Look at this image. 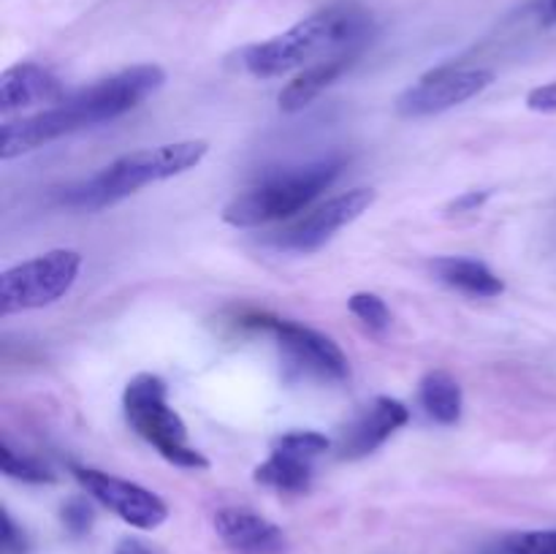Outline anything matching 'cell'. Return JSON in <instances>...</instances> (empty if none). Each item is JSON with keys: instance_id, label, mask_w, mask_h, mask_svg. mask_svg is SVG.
Wrapping results in <instances>:
<instances>
[{"instance_id": "30bf717a", "label": "cell", "mask_w": 556, "mask_h": 554, "mask_svg": "<svg viewBox=\"0 0 556 554\" xmlns=\"http://www.w3.org/2000/svg\"><path fill=\"white\" fill-rule=\"evenodd\" d=\"M255 326H264L266 331L275 335L288 367L296 369L299 375L334 380V383L351 375V362H348L345 351L331 337L286 318H258Z\"/></svg>"}, {"instance_id": "7a4b0ae2", "label": "cell", "mask_w": 556, "mask_h": 554, "mask_svg": "<svg viewBox=\"0 0 556 554\" xmlns=\"http://www.w3.org/2000/svg\"><path fill=\"white\" fill-rule=\"evenodd\" d=\"M369 30V16L356 5H329L304 16L293 27L269 41L253 43L242 52V65L255 79H275L293 74L329 54L362 49Z\"/></svg>"}, {"instance_id": "cb8c5ba5", "label": "cell", "mask_w": 556, "mask_h": 554, "mask_svg": "<svg viewBox=\"0 0 556 554\" xmlns=\"http://www.w3.org/2000/svg\"><path fill=\"white\" fill-rule=\"evenodd\" d=\"M527 106H530L532 112L556 114V79L527 92Z\"/></svg>"}, {"instance_id": "5bb4252c", "label": "cell", "mask_w": 556, "mask_h": 554, "mask_svg": "<svg viewBox=\"0 0 556 554\" xmlns=\"http://www.w3.org/2000/svg\"><path fill=\"white\" fill-rule=\"evenodd\" d=\"M68 92L63 90L58 76L38 63L11 65L0 76V112L9 114L27 106H54Z\"/></svg>"}, {"instance_id": "277c9868", "label": "cell", "mask_w": 556, "mask_h": 554, "mask_svg": "<svg viewBox=\"0 0 556 554\" xmlns=\"http://www.w3.org/2000/svg\"><path fill=\"white\" fill-rule=\"evenodd\" d=\"M342 172H345V158H320L271 174L264 182L228 201L223 221L233 228H258L302 215L340 179Z\"/></svg>"}, {"instance_id": "d4e9b609", "label": "cell", "mask_w": 556, "mask_h": 554, "mask_svg": "<svg viewBox=\"0 0 556 554\" xmlns=\"http://www.w3.org/2000/svg\"><path fill=\"white\" fill-rule=\"evenodd\" d=\"M527 14L541 27H556V0H532L527 5Z\"/></svg>"}, {"instance_id": "7402d4cb", "label": "cell", "mask_w": 556, "mask_h": 554, "mask_svg": "<svg viewBox=\"0 0 556 554\" xmlns=\"http://www.w3.org/2000/svg\"><path fill=\"white\" fill-rule=\"evenodd\" d=\"M489 199H492V190H465L448 204V215H470V212L483 210Z\"/></svg>"}, {"instance_id": "8fae6325", "label": "cell", "mask_w": 556, "mask_h": 554, "mask_svg": "<svg viewBox=\"0 0 556 554\" xmlns=\"http://www.w3.org/2000/svg\"><path fill=\"white\" fill-rule=\"evenodd\" d=\"M74 478L81 483L92 500L112 511L114 516L136 530H155L168 519L166 500L157 498L141 483L128 481V478L112 476V473L96 470V467H74Z\"/></svg>"}, {"instance_id": "5b68a950", "label": "cell", "mask_w": 556, "mask_h": 554, "mask_svg": "<svg viewBox=\"0 0 556 554\" xmlns=\"http://www.w3.org/2000/svg\"><path fill=\"white\" fill-rule=\"evenodd\" d=\"M123 413L141 440L182 470H206L210 459L188 443L182 416L168 405V389L157 375L141 373L123 391Z\"/></svg>"}, {"instance_id": "3957f363", "label": "cell", "mask_w": 556, "mask_h": 554, "mask_svg": "<svg viewBox=\"0 0 556 554\" xmlns=\"http://www.w3.org/2000/svg\"><path fill=\"white\" fill-rule=\"evenodd\" d=\"M206 152H210V144L204 139L134 150L103 166L92 177L63 188L60 204L74 206V210H106V206L139 193L147 185L166 182V179L193 172L195 166H201Z\"/></svg>"}, {"instance_id": "d6986e66", "label": "cell", "mask_w": 556, "mask_h": 554, "mask_svg": "<svg viewBox=\"0 0 556 554\" xmlns=\"http://www.w3.org/2000/svg\"><path fill=\"white\" fill-rule=\"evenodd\" d=\"M0 467H3V476L14 478L22 483H54V473L47 465H41L33 456L20 454V451L11 449L9 443H3L0 449Z\"/></svg>"}, {"instance_id": "9a60e30c", "label": "cell", "mask_w": 556, "mask_h": 554, "mask_svg": "<svg viewBox=\"0 0 556 554\" xmlns=\"http://www.w3.org/2000/svg\"><path fill=\"white\" fill-rule=\"evenodd\" d=\"M358 58V49H348V52H337L329 54V58L318 60V63L307 65V68L299 71L291 81L280 90V109L282 112L293 114V112H302L307 109L315 98L320 96L324 90H329Z\"/></svg>"}, {"instance_id": "603a6c76", "label": "cell", "mask_w": 556, "mask_h": 554, "mask_svg": "<svg viewBox=\"0 0 556 554\" xmlns=\"http://www.w3.org/2000/svg\"><path fill=\"white\" fill-rule=\"evenodd\" d=\"M3 527H0V546H3L5 554H22L25 552V536H22L20 527L14 525L9 511H3Z\"/></svg>"}, {"instance_id": "484cf974", "label": "cell", "mask_w": 556, "mask_h": 554, "mask_svg": "<svg viewBox=\"0 0 556 554\" xmlns=\"http://www.w3.org/2000/svg\"><path fill=\"white\" fill-rule=\"evenodd\" d=\"M114 554H163L161 549L152 546V543L139 541V538H123L114 549Z\"/></svg>"}, {"instance_id": "ac0fdd59", "label": "cell", "mask_w": 556, "mask_h": 554, "mask_svg": "<svg viewBox=\"0 0 556 554\" xmlns=\"http://www.w3.org/2000/svg\"><path fill=\"white\" fill-rule=\"evenodd\" d=\"M481 554H556V530H527L497 538Z\"/></svg>"}, {"instance_id": "44dd1931", "label": "cell", "mask_w": 556, "mask_h": 554, "mask_svg": "<svg viewBox=\"0 0 556 554\" xmlns=\"http://www.w3.org/2000/svg\"><path fill=\"white\" fill-rule=\"evenodd\" d=\"M60 519H63L65 530H68L71 536L81 538L92 530V525H96V511H92V505L87 503L85 498H71L68 503L63 505V511H60Z\"/></svg>"}, {"instance_id": "ffe728a7", "label": "cell", "mask_w": 556, "mask_h": 554, "mask_svg": "<svg viewBox=\"0 0 556 554\" xmlns=\"http://www.w3.org/2000/svg\"><path fill=\"white\" fill-rule=\"evenodd\" d=\"M348 310L367 326L375 335H383L391 326V310L386 304L383 297L372 291H356L351 299H348Z\"/></svg>"}, {"instance_id": "ba28073f", "label": "cell", "mask_w": 556, "mask_h": 554, "mask_svg": "<svg viewBox=\"0 0 556 554\" xmlns=\"http://www.w3.org/2000/svg\"><path fill=\"white\" fill-rule=\"evenodd\" d=\"M378 201V193L372 188H351L345 193H337L326 199L324 204L307 210V215L296 217L291 226L280 228L271 237V244L288 253L307 255L329 244L345 226L356 223L369 206Z\"/></svg>"}, {"instance_id": "e0dca14e", "label": "cell", "mask_w": 556, "mask_h": 554, "mask_svg": "<svg viewBox=\"0 0 556 554\" xmlns=\"http://www.w3.org/2000/svg\"><path fill=\"white\" fill-rule=\"evenodd\" d=\"M418 405L440 427H456L465 413V391L445 369H432L418 383Z\"/></svg>"}, {"instance_id": "52a82bcc", "label": "cell", "mask_w": 556, "mask_h": 554, "mask_svg": "<svg viewBox=\"0 0 556 554\" xmlns=\"http://www.w3.org/2000/svg\"><path fill=\"white\" fill-rule=\"evenodd\" d=\"M494 85V71L481 68V65H440L424 74L421 79L413 81L400 98L394 109L405 119H421L443 114L448 109L462 106L470 98L481 96L486 87Z\"/></svg>"}, {"instance_id": "6da1fadb", "label": "cell", "mask_w": 556, "mask_h": 554, "mask_svg": "<svg viewBox=\"0 0 556 554\" xmlns=\"http://www.w3.org/2000/svg\"><path fill=\"white\" fill-rule=\"evenodd\" d=\"M166 85V71L155 63L130 65L117 74L98 79L81 90L68 92L54 106L41 109L30 117L14 119L0 128V161L27 155L63 136L98 128L103 123L134 112Z\"/></svg>"}, {"instance_id": "2e32d148", "label": "cell", "mask_w": 556, "mask_h": 554, "mask_svg": "<svg viewBox=\"0 0 556 554\" xmlns=\"http://www.w3.org/2000/svg\"><path fill=\"white\" fill-rule=\"evenodd\" d=\"M434 280L448 286L451 291H459L472 299H494L505 293V282L497 272L478 259L465 255H440L429 264Z\"/></svg>"}, {"instance_id": "9c48e42d", "label": "cell", "mask_w": 556, "mask_h": 554, "mask_svg": "<svg viewBox=\"0 0 556 554\" xmlns=\"http://www.w3.org/2000/svg\"><path fill=\"white\" fill-rule=\"evenodd\" d=\"M331 449V440L315 429H293L271 443V454L255 467V481L280 494L309 492L315 462Z\"/></svg>"}, {"instance_id": "4fadbf2b", "label": "cell", "mask_w": 556, "mask_h": 554, "mask_svg": "<svg viewBox=\"0 0 556 554\" xmlns=\"http://www.w3.org/2000/svg\"><path fill=\"white\" fill-rule=\"evenodd\" d=\"M212 525L231 554H282L288 546L286 532L275 521L244 505L215 511Z\"/></svg>"}, {"instance_id": "7c38bea8", "label": "cell", "mask_w": 556, "mask_h": 554, "mask_svg": "<svg viewBox=\"0 0 556 554\" xmlns=\"http://www.w3.org/2000/svg\"><path fill=\"white\" fill-rule=\"evenodd\" d=\"M410 421V407L394 396H378L367 407L351 418L337 440V451L342 459H362L378 451L396 429Z\"/></svg>"}, {"instance_id": "8992f818", "label": "cell", "mask_w": 556, "mask_h": 554, "mask_svg": "<svg viewBox=\"0 0 556 554\" xmlns=\"http://www.w3.org/2000/svg\"><path fill=\"white\" fill-rule=\"evenodd\" d=\"M81 264L79 250L58 248L5 269L0 275V315L9 318L60 302L79 280Z\"/></svg>"}]
</instances>
